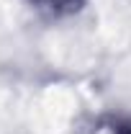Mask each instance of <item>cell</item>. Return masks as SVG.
<instances>
[{
    "label": "cell",
    "mask_w": 131,
    "mask_h": 134,
    "mask_svg": "<svg viewBox=\"0 0 131 134\" xmlns=\"http://www.w3.org/2000/svg\"><path fill=\"white\" fill-rule=\"evenodd\" d=\"M98 134H131V129H123V126H103Z\"/></svg>",
    "instance_id": "cell-1"
},
{
    "label": "cell",
    "mask_w": 131,
    "mask_h": 134,
    "mask_svg": "<svg viewBox=\"0 0 131 134\" xmlns=\"http://www.w3.org/2000/svg\"><path fill=\"white\" fill-rule=\"evenodd\" d=\"M44 3H51V5L57 3V5H62V3H67V0H44Z\"/></svg>",
    "instance_id": "cell-2"
}]
</instances>
